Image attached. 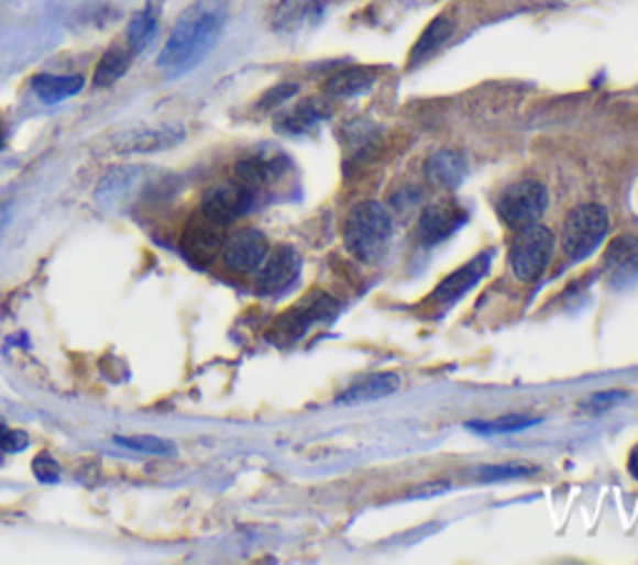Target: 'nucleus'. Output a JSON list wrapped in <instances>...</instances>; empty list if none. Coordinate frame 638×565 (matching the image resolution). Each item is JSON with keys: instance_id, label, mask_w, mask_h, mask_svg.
<instances>
[{"instance_id": "nucleus-29", "label": "nucleus", "mask_w": 638, "mask_h": 565, "mask_svg": "<svg viewBox=\"0 0 638 565\" xmlns=\"http://www.w3.org/2000/svg\"><path fill=\"white\" fill-rule=\"evenodd\" d=\"M297 92V85H289V82H285V85H277L275 90H270L265 98H262V102H260V108H275V106H283L285 100H289L293 98Z\"/></svg>"}, {"instance_id": "nucleus-27", "label": "nucleus", "mask_w": 638, "mask_h": 565, "mask_svg": "<svg viewBox=\"0 0 638 565\" xmlns=\"http://www.w3.org/2000/svg\"><path fill=\"white\" fill-rule=\"evenodd\" d=\"M116 441H118L120 446L140 451V454H147V456H167V454H173L170 441H165V439H160V436H150V433H145V436H118Z\"/></svg>"}, {"instance_id": "nucleus-20", "label": "nucleus", "mask_w": 638, "mask_h": 565, "mask_svg": "<svg viewBox=\"0 0 638 565\" xmlns=\"http://www.w3.org/2000/svg\"><path fill=\"white\" fill-rule=\"evenodd\" d=\"M604 265L608 269V277L614 281L628 279L638 275V237L634 234H622V237L612 240L604 254Z\"/></svg>"}, {"instance_id": "nucleus-21", "label": "nucleus", "mask_w": 638, "mask_h": 565, "mask_svg": "<svg viewBox=\"0 0 638 565\" xmlns=\"http://www.w3.org/2000/svg\"><path fill=\"white\" fill-rule=\"evenodd\" d=\"M427 177L444 190H457L466 177V159L454 149H439L427 159Z\"/></svg>"}, {"instance_id": "nucleus-28", "label": "nucleus", "mask_w": 638, "mask_h": 565, "mask_svg": "<svg viewBox=\"0 0 638 565\" xmlns=\"http://www.w3.org/2000/svg\"><path fill=\"white\" fill-rule=\"evenodd\" d=\"M28 446V436L23 431H13L6 426V421H0V454H18Z\"/></svg>"}, {"instance_id": "nucleus-9", "label": "nucleus", "mask_w": 638, "mask_h": 565, "mask_svg": "<svg viewBox=\"0 0 638 565\" xmlns=\"http://www.w3.org/2000/svg\"><path fill=\"white\" fill-rule=\"evenodd\" d=\"M222 230L220 224H215L208 217L197 212L190 224H187L180 240L183 254L193 262L195 267H208L218 259V254L222 252Z\"/></svg>"}, {"instance_id": "nucleus-14", "label": "nucleus", "mask_w": 638, "mask_h": 565, "mask_svg": "<svg viewBox=\"0 0 638 565\" xmlns=\"http://www.w3.org/2000/svg\"><path fill=\"white\" fill-rule=\"evenodd\" d=\"M289 163L283 155H250L242 157L234 165V177L240 185H245L248 190H267V187L277 185L287 175Z\"/></svg>"}, {"instance_id": "nucleus-25", "label": "nucleus", "mask_w": 638, "mask_h": 565, "mask_svg": "<svg viewBox=\"0 0 638 565\" xmlns=\"http://www.w3.org/2000/svg\"><path fill=\"white\" fill-rule=\"evenodd\" d=\"M534 470H537V468H531L527 464H492V466L476 468L474 478H476V481H490V484L516 481V478L531 476Z\"/></svg>"}, {"instance_id": "nucleus-13", "label": "nucleus", "mask_w": 638, "mask_h": 565, "mask_svg": "<svg viewBox=\"0 0 638 565\" xmlns=\"http://www.w3.org/2000/svg\"><path fill=\"white\" fill-rule=\"evenodd\" d=\"M330 0H277L270 13V25L275 33L293 35L315 25L322 18Z\"/></svg>"}, {"instance_id": "nucleus-17", "label": "nucleus", "mask_w": 638, "mask_h": 565, "mask_svg": "<svg viewBox=\"0 0 638 565\" xmlns=\"http://www.w3.org/2000/svg\"><path fill=\"white\" fill-rule=\"evenodd\" d=\"M374 80H377V70L374 68H362V65H352V68L337 70L330 75L324 82L322 92L330 100H350L367 92Z\"/></svg>"}, {"instance_id": "nucleus-18", "label": "nucleus", "mask_w": 638, "mask_h": 565, "mask_svg": "<svg viewBox=\"0 0 638 565\" xmlns=\"http://www.w3.org/2000/svg\"><path fill=\"white\" fill-rule=\"evenodd\" d=\"M402 386L399 374L394 372H382V374H372L367 379L356 381L354 386H350L342 397H337V403H367V401H380V399H387L392 394H397Z\"/></svg>"}, {"instance_id": "nucleus-10", "label": "nucleus", "mask_w": 638, "mask_h": 565, "mask_svg": "<svg viewBox=\"0 0 638 565\" xmlns=\"http://www.w3.org/2000/svg\"><path fill=\"white\" fill-rule=\"evenodd\" d=\"M466 220H469V214L457 200L431 202L419 214V224H417L419 240L429 244V247L431 244L444 242L452 237L459 228H464Z\"/></svg>"}, {"instance_id": "nucleus-23", "label": "nucleus", "mask_w": 638, "mask_h": 565, "mask_svg": "<svg viewBox=\"0 0 638 565\" xmlns=\"http://www.w3.org/2000/svg\"><path fill=\"white\" fill-rule=\"evenodd\" d=\"M82 85H86L82 75H35L33 78L35 96L41 98L45 106H55V102L78 96Z\"/></svg>"}, {"instance_id": "nucleus-3", "label": "nucleus", "mask_w": 638, "mask_h": 565, "mask_svg": "<svg viewBox=\"0 0 638 565\" xmlns=\"http://www.w3.org/2000/svg\"><path fill=\"white\" fill-rule=\"evenodd\" d=\"M608 224L612 222H608L606 207L596 202L574 207L564 222V232H561V250L571 262L586 259L588 254L602 247Z\"/></svg>"}, {"instance_id": "nucleus-5", "label": "nucleus", "mask_w": 638, "mask_h": 565, "mask_svg": "<svg viewBox=\"0 0 638 565\" xmlns=\"http://www.w3.org/2000/svg\"><path fill=\"white\" fill-rule=\"evenodd\" d=\"M547 210H549V190L537 180L514 182L509 190L499 197V202H496V212H499L502 222L512 230L537 224Z\"/></svg>"}, {"instance_id": "nucleus-7", "label": "nucleus", "mask_w": 638, "mask_h": 565, "mask_svg": "<svg viewBox=\"0 0 638 565\" xmlns=\"http://www.w3.org/2000/svg\"><path fill=\"white\" fill-rule=\"evenodd\" d=\"M252 197H255V192L248 190L238 180L215 185L202 195L200 214L208 217L215 224H220V228H228V224L238 222L240 217L248 214L252 207Z\"/></svg>"}, {"instance_id": "nucleus-12", "label": "nucleus", "mask_w": 638, "mask_h": 565, "mask_svg": "<svg viewBox=\"0 0 638 565\" xmlns=\"http://www.w3.org/2000/svg\"><path fill=\"white\" fill-rule=\"evenodd\" d=\"M299 269H302V262L293 247H287V244L275 247L257 269V291L260 295H277L293 285L299 277Z\"/></svg>"}, {"instance_id": "nucleus-6", "label": "nucleus", "mask_w": 638, "mask_h": 565, "mask_svg": "<svg viewBox=\"0 0 638 565\" xmlns=\"http://www.w3.org/2000/svg\"><path fill=\"white\" fill-rule=\"evenodd\" d=\"M337 312H340V304H337L330 295H324V291H315V295L297 301L289 312H285L277 319L275 329H272V336L283 344L297 342L299 336L307 334V329L330 322V319L337 317Z\"/></svg>"}, {"instance_id": "nucleus-24", "label": "nucleus", "mask_w": 638, "mask_h": 565, "mask_svg": "<svg viewBox=\"0 0 638 565\" xmlns=\"http://www.w3.org/2000/svg\"><path fill=\"white\" fill-rule=\"evenodd\" d=\"M157 31V13L155 8L150 5L145 11H140L133 15V21L128 25V33H125V43L133 48V53H143L150 43H153Z\"/></svg>"}, {"instance_id": "nucleus-1", "label": "nucleus", "mask_w": 638, "mask_h": 565, "mask_svg": "<svg viewBox=\"0 0 638 565\" xmlns=\"http://www.w3.org/2000/svg\"><path fill=\"white\" fill-rule=\"evenodd\" d=\"M224 23H228V0H195L167 35L157 68L170 75L193 70L220 43Z\"/></svg>"}, {"instance_id": "nucleus-22", "label": "nucleus", "mask_w": 638, "mask_h": 565, "mask_svg": "<svg viewBox=\"0 0 638 565\" xmlns=\"http://www.w3.org/2000/svg\"><path fill=\"white\" fill-rule=\"evenodd\" d=\"M133 60L135 53L125 41L112 45V48H108L106 55L100 58L96 75H92V82H96L98 88H110V85H116L120 78H125V73L130 70Z\"/></svg>"}, {"instance_id": "nucleus-16", "label": "nucleus", "mask_w": 638, "mask_h": 565, "mask_svg": "<svg viewBox=\"0 0 638 565\" xmlns=\"http://www.w3.org/2000/svg\"><path fill=\"white\" fill-rule=\"evenodd\" d=\"M330 118V108L322 100H302L275 120V130L283 135H307Z\"/></svg>"}, {"instance_id": "nucleus-11", "label": "nucleus", "mask_w": 638, "mask_h": 565, "mask_svg": "<svg viewBox=\"0 0 638 565\" xmlns=\"http://www.w3.org/2000/svg\"><path fill=\"white\" fill-rule=\"evenodd\" d=\"M492 252H482L479 257H474L472 262H466L464 267H459L457 272H452L447 279L439 281V287L435 289V295H431V299H435V304L437 307H454L459 299H462L464 295H469L479 281H482L486 275H490V269H492Z\"/></svg>"}, {"instance_id": "nucleus-26", "label": "nucleus", "mask_w": 638, "mask_h": 565, "mask_svg": "<svg viewBox=\"0 0 638 565\" xmlns=\"http://www.w3.org/2000/svg\"><path fill=\"white\" fill-rule=\"evenodd\" d=\"M534 423H539V419H529V417H502V419H494V421H469L466 429L479 431V433H516V431H524V429H531Z\"/></svg>"}, {"instance_id": "nucleus-15", "label": "nucleus", "mask_w": 638, "mask_h": 565, "mask_svg": "<svg viewBox=\"0 0 638 565\" xmlns=\"http://www.w3.org/2000/svg\"><path fill=\"white\" fill-rule=\"evenodd\" d=\"M185 130L180 125H157V128H140L118 140V149L125 155H145L160 153L177 145L183 140Z\"/></svg>"}, {"instance_id": "nucleus-32", "label": "nucleus", "mask_w": 638, "mask_h": 565, "mask_svg": "<svg viewBox=\"0 0 638 565\" xmlns=\"http://www.w3.org/2000/svg\"><path fill=\"white\" fill-rule=\"evenodd\" d=\"M6 224H8V207H6V204H0V237H3Z\"/></svg>"}, {"instance_id": "nucleus-33", "label": "nucleus", "mask_w": 638, "mask_h": 565, "mask_svg": "<svg viewBox=\"0 0 638 565\" xmlns=\"http://www.w3.org/2000/svg\"><path fill=\"white\" fill-rule=\"evenodd\" d=\"M6 145V128H3V122H0V147Z\"/></svg>"}, {"instance_id": "nucleus-2", "label": "nucleus", "mask_w": 638, "mask_h": 565, "mask_svg": "<svg viewBox=\"0 0 638 565\" xmlns=\"http://www.w3.org/2000/svg\"><path fill=\"white\" fill-rule=\"evenodd\" d=\"M392 242V217L384 204L367 200L354 204L344 222V244L350 254L360 262L374 265L389 250Z\"/></svg>"}, {"instance_id": "nucleus-31", "label": "nucleus", "mask_w": 638, "mask_h": 565, "mask_svg": "<svg viewBox=\"0 0 638 565\" xmlns=\"http://www.w3.org/2000/svg\"><path fill=\"white\" fill-rule=\"evenodd\" d=\"M628 474L638 481V444L631 448V454H628Z\"/></svg>"}, {"instance_id": "nucleus-8", "label": "nucleus", "mask_w": 638, "mask_h": 565, "mask_svg": "<svg viewBox=\"0 0 638 565\" xmlns=\"http://www.w3.org/2000/svg\"><path fill=\"white\" fill-rule=\"evenodd\" d=\"M220 254L234 275H255L270 254V242L260 230H238L222 242Z\"/></svg>"}, {"instance_id": "nucleus-30", "label": "nucleus", "mask_w": 638, "mask_h": 565, "mask_svg": "<svg viewBox=\"0 0 638 565\" xmlns=\"http://www.w3.org/2000/svg\"><path fill=\"white\" fill-rule=\"evenodd\" d=\"M33 468H35V476L41 478V481H48L51 484V481H58V478H61V468H58V464H55V461L51 456L35 458Z\"/></svg>"}, {"instance_id": "nucleus-19", "label": "nucleus", "mask_w": 638, "mask_h": 565, "mask_svg": "<svg viewBox=\"0 0 638 565\" xmlns=\"http://www.w3.org/2000/svg\"><path fill=\"white\" fill-rule=\"evenodd\" d=\"M452 35H454V18L452 15L435 18V21L425 27V33L419 35L415 48H411L409 68H417V65L435 58V55L449 43V37Z\"/></svg>"}, {"instance_id": "nucleus-4", "label": "nucleus", "mask_w": 638, "mask_h": 565, "mask_svg": "<svg viewBox=\"0 0 638 565\" xmlns=\"http://www.w3.org/2000/svg\"><path fill=\"white\" fill-rule=\"evenodd\" d=\"M553 232L541 228V224H529V228L516 230L509 247V265L514 277L519 281H537L549 269L553 257Z\"/></svg>"}]
</instances>
